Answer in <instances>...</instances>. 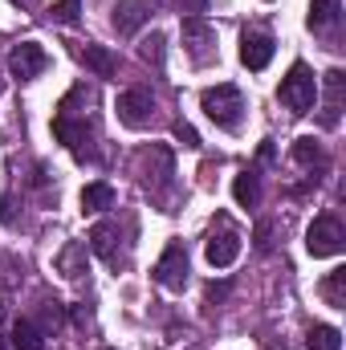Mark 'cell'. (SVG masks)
Masks as SVG:
<instances>
[{"mask_svg": "<svg viewBox=\"0 0 346 350\" xmlns=\"http://www.w3.org/2000/svg\"><path fill=\"white\" fill-rule=\"evenodd\" d=\"M53 135H57V143H66L70 151H74V159H90L94 155V131H90L86 118H74V110H66V106H57V114H53Z\"/></svg>", "mask_w": 346, "mask_h": 350, "instance_id": "cell-3", "label": "cell"}, {"mask_svg": "<svg viewBox=\"0 0 346 350\" xmlns=\"http://www.w3.org/2000/svg\"><path fill=\"white\" fill-rule=\"evenodd\" d=\"M220 297H228V281H212L208 285V301H220Z\"/></svg>", "mask_w": 346, "mask_h": 350, "instance_id": "cell-26", "label": "cell"}, {"mask_svg": "<svg viewBox=\"0 0 346 350\" xmlns=\"http://www.w3.org/2000/svg\"><path fill=\"white\" fill-rule=\"evenodd\" d=\"M306 350H343V334L334 326H314L306 338Z\"/></svg>", "mask_w": 346, "mask_h": 350, "instance_id": "cell-20", "label": "cell"}, {"mask_svg": "<svg viewBox=\"0 0 346 350\" xmlns=\"http://www.w3.org/2000/svg\"><path fill=\"white\" fill-rule=\"evenodd\" d=\"M163 45H168V37L163 33H151L147 41H143V62H151L155 70L163 66Z\"/></svg>", "mask_w": 346, "mask_h": 350, "instance_id": "cell-23", "label": "cell"}, {"mask_svg": "<svg viewBox=\"0 0 346 350\" xmlns=\"http://www.w3.org/2000/svg\"><path fill=\"white\" fill-rule=\"evenodd\" d=\"M204 257H208L212 269H228V265L241 257V232H237L228 220H220V232H212V237H208Z\"/></svg>", "mask_w": 346, "mask_h": 350, "instance_id": "cell-8", "label": "cell"}, {"mask_svg": "<svg viewBox=\"0 0 346 350\" xmlns=\"http://www.w3.org/2000/svg\"><path fill=\"white\" fill-rule=\"evenodd\" d=\"M57 273H66V277H82L86 273V245L82 241H70L57 253Z\"/></svg>", "mask_w": 346, "mask_h": 350, "instance_id": "cell-16", "label": "cell"}, {"mask_svg": "<svg viewBox=\"0 0 346 350\" xmlns=\"http://www.w3.org/2000/svg\"><path fill=\"white\" fill-rule=\"evenodd\" d=\"M147 21H151V0H118V4H114V29H118L122 37L139 33Z\"/></svg>", "mask_w": 346, "mask_h": 350, "instance_id": "cell-11", "label": "cell"}, {"mask_svg": "<svg viewBox=\"0 0 346 350\" xmlns=\"http://www.w3.org/2000/svg\"><path fill=\"white\" fill-rule=\"evenodd\" d=\"M261 163H273V143H261Z\"/></svg>", "mask_w": 346, "mask_h": 350, "instance_id": "cell-30", "label": "cell"}, {"mask_svg": "<svg viewBox=\"0 0 346 350\" xmlns=\"http://www.w3.org/2000/svg\"><path fill=\"white\" fill-rule=\"evenodd\" d=\"M78 12H82V0H57V4L49 8V21H57V25H78Z\"/></svg>", "mask_w": 346, "mask_h": 350, "instance_id": "cell-22", "label": "cell"}, {"mask_svg": "<svg viewBox=\"0 0 346 350\" xmlns=\"http://www.w3.org/2000/svg\"><path fill=\"white\" fill-rule=\"evenodd\" d=\"M82 62H86L98 78H114V74H118V57H114L106 45H86V49H82Z\"/></svg>", "mask_w": 346, "mask_h": 350, "instance_id": "cell-13", "label": "cell"}, {"mask_svg": "<svg viewBox=\"0 0 346 350\" xmlns=\"http://www.w3.org/2000/svg\"><path fill=\"white\" fill-rule=\"evenodd\" d=\"M49 70V53L37 45V41H25V45H16L12 53H8V74L16 78V82H33L37 74H45Z\"/></svg>", "mask_w": 346, "mask_h": 350, "instance_id": "cell-7", "label": "cell"}, {"mask_svg": "<svg viewBox=\"0 0 346 350\" xmlns=\"http://www.w3.org/2000/svg\"><path fill=\"white\" fill-rule=\"evenodd\" d=\"M232 200H237L241 208H257V200H261L257 172H241V175H237V183H232Z\"/></svg>", "mask_w": 346, "mask_h": 350, "instance_id": "cell-18", "label": "cell"}, {"mask_svg": "<svg viewBox=\"0 0 346 350\" xmlns=\"http://www.w3.org/2000/svg\"><path fill=\"white\" fill-rule=\"evenodd\" d=\"M151 277L163 285V289H172V293H179L183 285H187V249L175 241V245H168L163 249V257L155 261V269H151Z\"/></svg>", "mask_w": 346, "mask_h": 350, "instance_id": "cell-6", "label": "cell"}, {"mask_svg": "<svg viewBox=\"0 0 346 350\" xmlns=\"http://www.w3.org/2000/svg\"><path fill=\"white\" fill-rule=\"evenodd\" d=\"M326 90H330V110H338V98H343V70H330V74H326Z\"/></svg>", "mask_w": 346, "mask_h": 350, "instance_id": "cell-24", "label": "cell"}, {"mask_svg": "<svg viewBox=\"0 0 346 350\" xmlns=\"http://www.w3.org/2000/svg\"><path fill=\"white\" fill-rule=\"evenodd\" d=\"M273 49H277V41H273L269 33H261V29H249V33L241 37V62H245L249 70H265V66L273 62Z\"/></svg>", "mask_w": 346, "mask_h": 350, "instance_id": "cell-10", "label": "cell"}, {"mask_svg": "<svg viewBox=\"0 0 346 350\" xmlns=\"http://www.w3.org/2000/svg\"><path fill=\"white\" fill-rule=\"evenodd\" d=\"M269 232H273L269 224H257V249H269V245H273V241H269Z\"/></svg>", "mask_w": 346, "mask_h": 350, "instance_id": "cell-29", "label": "cell"}, {"mask_svg": "<svg viewBox=\"0 0 346 350\" xmlns=\"http://www.w3.org/2000/svg\"><path fill=\"white\" fill-rule=\"evenodd\" d=\"M82 208L86 212H106V208H114V187L110 183H86L82 187Z\"/></svg>", "mask_w": 346, "mask_h": 350, "instance_id": "cell-17", "label": "cell"}, {"mask_svg": "<svg viewBox=\"0 0 346 350\" xmlns=\"http://www.w3.org/2000/svg\"><path fill=\"white\" fill-rule=\"evenodd\" d=\"M0 350H8V347H4V342H0Z\"/></svg>", "mask_w": 346, "mask_h": 350, "instance_id": "cell-31", "label": "cell"}, {"mask_svg": "<svg viewBox=\"0 0 346 350\" xmlns=\"http://www.w3.org/2000/svg\"><path fill=\"white\" fill-rule=\"evenodd\" d=\"M175 139H179L183 147H191V151L200 147V135H196V126H187V122H175Z\"/></svg>", "mask_w": 346, "mask_h": 350, "instance_id": "cell-25", "label": "cell"}, {"mask_svg": "<svg viewBox=\"0 0 346 350\" xmlns=\"http://www.w3.org/2000/svg\"><path fill=\"white\" fill-rule=\"evenodd\" d=\"M322 297H326V306L346 310V269H334V273L322 281Z\"/></svg>", "mask_w": 346, "mask_h": 350, "instance_id": "cell-19", "label": "cell"}, {"mask_svg": "<svg viewBox=\"0 0 346 350\" xmlns=\"http://www.w3.org/2000/svg\"><path fill=\"white\" fill-rule=\"evenodd\" d=\"M179 8H183L187 16H200V12L208 8V0H179Z\"/></svg>", "mask_w": 346, "mask_h": 350, "instance_id": "cell-27", "label": "cell"}, {"mask_svg": "<svg viewBox=\"0 0 346 350\" xmlns=\"http://www.w3.org/2000/svg\"><path fill=\"white\" fill-rule=\"evenodd\" d=\"M90 249H94L106 265H118V228H114L110 220L94 224V228H90Z\"/></svg>", "mask_w": 346, "mask_h": 350, "instance_id": "cell-12", "label": "cell"}, {"mask_svg": "<svg viewBox=\"0 0 346 350\" xmlns=\"http://www.w3.org/2000/svg\"><path fill=\"white\" fill-rule=\"evenodd\" d=\"M0 220H4V224H12V220H16V216H12V200H8V196H0Z\"/></svg>", "mask_w": 346, "mask_h": 350, "instance_id": "cell-28", "label": "cell"}, {"mask_svg": "<svg viewBox=\"0 0 346 350\" xmlns=\"http://www.w3.org/2000/svg\"><path fill=\"white\" fill-rule=\"evenodd\" d=\"M12 347L16 350H41L45 347V330L37 322H29V318H16L12 322Z\"/></svg>", "mask_w": 346, "mask_h": 350, "instance_id": "cell-15", "label": "cell"}, {"mask_svg": "<svg viewBox=\"0 0 346 350\" xmlns=\"http://www.w3.org/2000/svg\"><path fill=\"white\" fill-rule=\"evenodd\" d=\"M183 45L196 66H208L216 57V29L204 16H183Z\"/></svg>", "mask_w": 346, "mask_h": 350, "instance_id": "cell-5", "label": "cell"}, {"mask_svg": "<svg viewBox=\"0 0 346 350\" xmlns=\"http://www.w3.org/2000/svg\"><path fill=\"white\" fill-rule=\"evenodd\" d=\"M200 106H204V114L220 131H237L241 126V114H245V94L232 86V82H220V86H208L200 94Z\"/></svg>", "mask_w": 346, "mask_h": 350, "instance_id": "cell-1", "label": "cell"}, {"mask_svg": "<svg viewBox=\"0 0 346 350\" xmlns=\"http://www.w3.org/2000/svg\"><path fill=\"white\" fill-rule=\"evenodd\" d=\"M343 21V0H310V29H334Z\"/></svg>", "mask_w": 346, "mask_h": 350, "instance_id": "cell-14", "label": "cell"}, {"mask_svg": "<svg viewBox=\"0 0 346 350\" xmlns=\"http://www.w3.org/2000/svg\"><path fill=\"white\" fill-rule=\"evenodd\" d=\"M293 159H297L302 167H314V163L322 167V163H326V155H322V147H318L314 139H297V143H293Z\"/></svg>", "mask_w": 346, "mask_h": 350, "instance_id": "cell-21", "label": "cell"}, {"mask_svg": "<svg viewBox=\"0 0 346 350\" xmlns=\"http://www.w3.org/2000/svg\"><path fill=\"white\" fill-rule=\"evenodd\" d=\"M343 245H346V232H343V224H338L334 216H318V220L310 224V232H306L310 257H338Z\"/></svg>", "mask_w": 346, "mask_h": 350, "instance_id": "cell-4", "label": "cell"}, {"mask_svg": "<svg viewBox=\"0 0 346 350\" xmlns=\"http://www.w3.org/2000/svg\"><path fill=\"white\" fill-rule=\"evenodd\" d=\"M118 118L127 122V126H147L151 122V114H155V98H151V90H143V86H135V90H122L118 94Z\"/></svg>", "mask_w": 346, "mask_h": 350, "instance_id": "cell-9", "label": "cell"}, {"mask_svg": "<svg viewBox=\"0 0 346 350\" xmlns=\"http://www.w3.org/2000/svg\"><path fill=\"white\" fill-rule=\"evenodd\" d=\"M277 98H281L293 114H310V110H314V102H318V82H314V74H310L306 62H293V66H289V74L281 78Z\"/></svg>", "mask_w": 346, "mask_h": 350, "instance_id": "cell-2", "label": "cell"}]
</instances>
